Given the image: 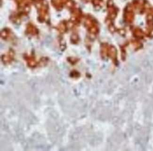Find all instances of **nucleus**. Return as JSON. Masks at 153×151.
I'll return each instance as SVG.
<instances>
[{"label": "nucleus", "mask_w": 153, "mask_h": 151, "mask_svg": "<svg viewBox=\"0 0 153 151\" xmlns=\"http://www.w3.org/2000/svg\"><path fill=\"white\" fill-rule=\"evenodd\" d=\"M24 58L27 62V66L30 67H36L37 64H38V63L37 62L35 56H33L32 55H26L24 56Z\"/></svg>", "instance_id": "f257e3e1"}, {"label": "nucleus", "mask_w": 153, "mask_h": 151, "mask_svg": "<svg viewBox=\"0 0 153 151\" xmlns=\"http://www.w3.org/2000/svg\"><path fill=\"white\" fill-rule=\"evenodd\" d=\"M14 58V53L13 51L10 50L6 54L4 55L2 57V61L5 64L11 63Z\"/></svg>", "instance_id": "f03ea898"}, {"label": "nucleus", "mask_w": 153, "mask_h": 151, "mask_svg": "<svg viewBox=\"0 0 153 151\" xmlns=\"http://www.w3.org/2000/svg\"><path fill=\"white\" fill-rule=\"evenodd\" d=\"M27 30L28 33L32 35H36L37 33V30L36 27H28Z\"/></svg>", "instance_id": "7ed1b4c3"}]
</instances>
